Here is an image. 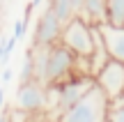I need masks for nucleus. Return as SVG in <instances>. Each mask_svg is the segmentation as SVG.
Instances as JSON below:
<instances>
[{"label": "nucleus", "instance_id": "nucleus-1", "mask_svg": "<svg viewBox=\"0 0 124 122\" xmlns=\"http://www.w3.org/2000/svg\"><path fill=\"white\" fill-rule=\"evenodd\" d=\"M58 122H108V97L97 81L71 108L60 115Z\"/></svg>", "mask_w": 124, "mask_h": 122}, {"label": "nucleus", "instance_id": "nucleus-2", "mask_svg": "<svg viewBox=\"0 0 124 122\" xmlns=\"http://www.w3.org/2000/svg\"><path fill=\"white\" fill-rule=\"evenodd\" d=\"M92 85H94V78L92 76H78V74L69 76L67 81L58 83V85H48V88L55 90V104L51 106V108H53V115L60 118V115L64 113L67 108H71V106H74Z\"/></svg>", "mask_w": 124, "mask_h": 122}, {"label": "nucleus", "instance_id": "nucleus-3", "mask_svg": "<svg viewBox=\"0 0 124 122\" xmlns=\"http://www.w3.org/2000/svg\"><path fill=\"white\" fill-rule=\"evenodd\" d=\"M60 41L76 55H87L92 53V23H87L80 14H76L69 23H64L62 28V35H60Z\"/></svg>", "mask_w": 124, "mask_h": 122}, {"label": "nucleus", "instance_id": "nucleus-4", "mask_svg": "<svg viewBox=\"0 0 124 122\" xmlns=\"http://www.w3.org/2000/svg\"><path fill=\"white\" fill-rule=\"evenodd\" d=\"M74 60L76 53H71L62 41L48 46V65H46V88L58 85V83L67 81L69 76H74Z\"/></svg>", "mask_w": 124, "mask_h": 122}, {"label": "nucleus", "instance_id": "nucleus-5", "mask_svg": "<svg viewBox=\"0 0 124 122\" xmlns=\"http://www.w3.org/2000/svg\"><path fill=\"white\" fill-rule=\"evenodd\" d=\"M14 106L21 113H35V111H41L48 106V88L39 81H25L18 85L16 90V99H14Z\"/></svg>", "mask_w": 124, "mask_h": 122}, {"label": "nucleus", "instance_id": "nucleus-6", "mask_svg": "<svg viewBox=\"0 0 124 122\" xmlns=\"http://www.w3.org/2000/svg\"><path fill=\"white\" fill-rule=\"evenodd\" d=\"M94 81H97V85L106 92L108 99L124 95V62L110 58L101 67V72L94 76Z\"/></svg>", "mask_w": 124, "mask_h": 122}, {"label": "nucleus", "instance_id": "nucleus-7", "mask_svg": "<svg viewBox=\"0 0 124 122\" xmlns=\"http://www.w3.org/2000/svg\"><path fill=\"white\" fill-rule=\"evenodd\" d=\"M62 28H64V23L58 18V14L51 7H46L44 14L39 16V21H37V25H35L32 46H51V44H55V41H60Z\"/></svg>", "mask_w": 124, "mask_h": 122}, {"label": "nucleus", "instance_id": "nucleus-8", "mask_svg": "<svg viewBox=\"0 0 124 122\" xmlns=\"http://www.w3.org/2000/svg\"><path fill=\"white\" fill-rule=\"evenodd\" d=\"M99 32H101V39L106 44V51L113 60H120L124 62V25H113L108 21L97 23Z\"/></svg>", "mask_w": 124, "mask_h": 122}, {"label": "nucleus", "instance_id": "nucleus-9", "mask_svg": "<svg viewBox=\"0 0 124 122\" xmlns=\"http://www.w3.org/2000/svg\"><path fill=\"white\" fill-rule=\"evenodd\" d=\"M48 7L58 14V18L62 23H69L76 16V9H74V2L71 0H48Z\"/></svg>", "mask_w": 124, "mask_h": 122}, {"label": "nucleus", "instance_id": "nucleus-10", "mask_svg": "<svg viewBox=\"0 0 124 122\" xmlns=\"http://www.w3.org/2000/svg\"><path fill=\"white\" fill-rule=\"evenodd\" d=\"M106 21L124 25V0H106Z\"/></svg>", "mask_w": 124, "mask_h": 122}, {"label": "nucleus", "instance_id": "nucleus-11", "mask_svg": "<svg viewBox=\"0 0 124 122\" xmlns=\"http://www.w3.org/2000/svg\"><path fill=\"white\" fill-rule=\"evenodd\" d=\"M108 122H124V95L108 99Z\"/></svg>", "mask_w": 124, "mask_h": 122}, {"label": "nucleus", "instance_id": "nucleus-12", "mask_svg": "<svg viewBox=\"0 0 124 122\" xmlns=\"http://www.w3.org/2000/svg\"><path fill=\"white\" fill-rule=\"evenodd\" d=\"M32 78H35V72H32V53H30V49H28L25 60H23V69H21V83L32 81Z\"/></svg>", "mask_w": 124, "mask_h": 122}, {"label": "nucleus", "instance_id": "nucleus-13", "mask_svg": "<svg viewBox=\"0 0 124 122\" xmlns=\"http://www.w3.org/2000/svg\"><path fill=\"white\" fill-rule=\"evenodd\" d=\"M12 76H14V72H12V69H5V72H2V83H9V81H12Z\"/></svg>", "mask_w": 124, "mask_h": 122}, {"label": "nucleus", "instance_id": "nucleus-14", "mask_svg": "<svg viewBox=\"0 0 124 122\" xmlns=\"http://www.w3.org/2000/svg\"><path fill=\"white\" fill-rule=\"evenodd\" d=\"M71 2H74V9H76V14H80V9H83L85 0H71Z\"/></svg>", "mask_w": 124, "mask_h": 122}, {"label": "nucleus", "instance_id": "nucleus-15", "mask_svg": "<svg viewBox=\"0 0 124 122\" xmlns=\"http://www.w3.org/2000/svg\"><path fill=\"white\" fill-rule=\"evenodd\" d=\"M2 101H5V90H2V85H0V106H2Z\"/></svg>", "mask_w": 124, "mask_h": 122}, {"label": "nucleus", "instance_id": "nucleus-16", "mask_svg": "<svg viewBox=\"0 0 124 122\" xmlns=\"http://www.w3.org/2000/svg\"><path fill=\"white\" fill-rule=\"evenodd\" d=\"M41 2H44V0H32V5H35V7H37V5H41Z\"/></svg>", "mask_w": 124, "mask_h": 122}, {"label": "nucleus", "instance_id": "nucleus-17", "mask_svg": "<svg viewBox=\"0 0 124 122\" xmlns=\"http://www.w3.org/2000/svg\"><path fill=\"white\" fill-rule=\"evenodd\" d=\"M0 65H2V62H0Z\"/></svg>", "mask_w": 124, "mask_h": 122}]
</instances>
